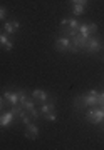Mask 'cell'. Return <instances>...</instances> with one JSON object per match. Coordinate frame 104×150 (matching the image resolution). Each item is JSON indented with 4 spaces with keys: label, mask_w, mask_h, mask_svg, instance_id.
<instances>
[{
    "label": "cell",
    "mask_w": 104,
    "mask_h": 150,
    "mask_svg": "<svg viewBox=\"0 0 104 150\" xmlns=\"http://www.w3.org/2000/svg\"><path fill=\"white\" fill-rule=\"evenodd\" d=\"M98 95H99V92L89 90L88 93H84L82 97L76 98V105H82V107H96V105H98Z\"/></svg>",
    "instance_id": "6da1fadb"
},
{
    "label": "cell",
    "mask_w": 104,
    "mask_h": 150,
    "mask_svg": "<svg viewBox=\"0 0 104 150\" xmlns=\"http://www.w3.org/2000/svg\"><path fill=\"white\" fill-rule=\"evenodd\" d=\"M98 32V25L96 23H91V22H84V23H79V28H77V33L82 35L84 38H89L93 33Z\"/></svg>",
    "instance_id": "7a4b0ae2"
},
{
    "label": "cell",
    "mask_w": 104,
    "mask_h": 150,
    "mask_svg": "<svg viewBox=\"0 0 104 150\" xmlns=\"http://www.w3.org/2000/svg\"><path fill=\"white\" fill-rule=\"evenodd\" d=\"M103 48V43H101V38L98 37H89L88 38V43H86V52L88 54H96V52H99Z\"/></svg>",
    "instance_id": "3957f363"
},
{
    "label": "cell",
    "mask_w": 104,
    "mask_h": 150,
    "mask_svg": "<svg viewBox=\"0 0 104 150\" xmlns=\"http://www.w3.org/2000/svg\"><path fill=\"white\" fill-rule=\"evenodd\" d=\"M86 118H88V122H91V123H101L104 120V110L103 108L89 110V112L86 113Z\"/></svg>",
    "instance_id": "277c9868"
},
{
    "label": "cell",
    "mask_w": 104,
    "mask_h": 150,
    "mask_svg": "<svg viewBox=\"0 0 104 150\" xmlns=\"http://www.w3.org/2000/svg\"><path fill=\"white\" fill-rule=\"evenodd\" d=\"M69 47H71V38L67 37V35H60L55 40V48L59 52H69Z\"/></svg>",
    "instance_id": "5b68a950"
},
{
    "label": "cell",
    "mask_w": 104,
    "mask_h": 150,
    "mask_svg": "<svg viewBox=\"0 0 104 150\" xmlns=\"http://www.w3.org/2000/svg\"><path fill=\"white\" fill-rule=\"evenodd\" d=\"M20 105H22V107L30 113V117H32V118H37L39 117V112L35 110V100H34V98H32V100H30V98H25Z\"/></svg>",
    "instance_id": "8992f818"
},
{
    "label": "cell",
    "mask_w": 104,
    "mask_h": 150,
    "mask_svg": "<svg viewBox=\"0 0 104 150\" xmlns=\"http://www.w3.org/2000/svg\"><path fill=\"white\" fill-rule=\"evenodd\" d=\"M19 28H20L19 20H7L5 23H4V32H5L7 35H12V33L19 32Z\"/></svg>",
    "instance_id": "52a82bcc"
},
{
    "label": "cell",
    "mask_w": 104,
    "mask_h": 150,
    "mask_svg": "<svg viewBox=\"0 0 104 150\" xmlns=\"http://www.w3.org/2000/svg\"><path fill=\"white\" fill-rule=\"evenodd\" d=\"M4 98L7 100L9 105H19V95H17V92H12V90H4Z\"/></svg>",
    "instance_id": "ba28073f"
},
{
    "label": "cell",
    "mask_w": 104,
    "mask_h": 150,
    "mask_svg": "<svg viewBox=\"0 0 104 150\" xmlns=\"http://www.w3.org/2000/svg\"><path fill=\"white\" fill-rule=\"evenodd\" d=\"M25 127H27V130H25V137H27V139H30V140L37 139V137H39V127H37V125L30 122V123H27Z\"/></svg>",
    "instance_id": "9c48e42d"
},
{
    "label": "cell",
    "mask_w": 104,
    "mask_h": 150,
    "mask_svg": "<svg viewBox=\"0 0 104 150\" xmlns=\"http://www.w3.org/2000/svg\"><path fill=\"white\" fill-rule=\"evenodd\" d=\"M32 98L35 102H47L49 100V93L45 90H42V88H35L32 92Z\"/></svg>",
    "instance_id": "30bf717a"
},
{
    "label": "cell",
    "mask_w": 104,
    "mask_h": 150,
    "mask_svg": "<svg viewBox=\"0 0 104 150\" xmlns=\"http://www.w3.org/2000/svg\"><path fill=\"white\" fill-rule=\"evenodd\" d=\"M0 45H2L4 50H12L14 48V42L9 38V35L5 32H0Z\"/></svg>",
    "instance_id": "8fae6325"
},
{
    "label": "cell",
    "mask_w": 104,
    "mask_h": 150,
    "mask_svg": "<svg viewBox=\"0 0 104 150\" xmlns=\"http://www.w3.org/2000/svg\"><path fill=\"white\" fill-rule=\"evenodd\" d=\"M60 27H69L71 30H77L79 28V20L77 18H64V20H60Z\"/></svg>",
    "instance_id": "7c38bea8"
},
{
    "label": "cell",
    "mask_w": 104,
    "mask_h": 150,
    "mask_svg": "<svg viewBox=\"0 0 104 150\" xmlns=\"http://www.w3.org/2000/svg\"><path fill=\"white\" fill-rule=\"evenodd\" d=\"M14 118H15L14 112H7V113H4V115H0V127H9V125L14 122Z\"/></svg>",
    "instance_id": "4fadbf2b"
},
{
    "label": "cell",
    "mask_w": 104,
    "mask_h": 150,
    "mask_svg": "<svg viewBox=\"0 0 104 150\" xmlns=\"http://www.w3.org/2000/svg\"><path fill=\"white\" fill-rule=\"evenodd\" d=\"M52 110H55V107H54V102H52V103H45V102H44V105L40 107V113H42V115H45V113L52 112Z\"/></svg>",
    "instance_id": "5bb4252c"
},
{
    "label": "cell",
    "mask_w": 104,
    "mask_h": 150,
    "mask_svg": "<svg viewBox=\"0 0 104 150\" xmlns=\"http://www.w3.org/2000/svg\"><path fill=\"white\" fill-rule=\"evenodd\" d=\"M72 13H74V15H81V13H84V5H81V4H74Z\"/></svg>",
    "instance_id": "9a60e30c"
},
{
    "label": "cell",
    "mask_w": 104,
    "mask_h": 150,
    "mask_svg": "<svg viewBox=\"0 0 104 150\" xmlns=\"http://www.w3.org/2000/svg\"><path fill=\"white\" fill-rule=\"evenodd\" d=\"M44 117H45V120H47V122H55V120H57V113H55V110H52V112L45 113Z\"/></svg>",
    "instance_id": "2e32d148"
},
{
    "label": "cell",
    "mask_w": 104,
    "mask_h": 150,
    "mask_svg": "<svg viewBox=\"0 0 104 150\" xmlns=\"http://www.w3.org/2000/svg\"><path fill=\"white\" fill-rule=\"evenodd\" d=\"M20 120H22V123H24V125H27V123H30V117H29L27 113H24L22 117H20Z\"/></svg>",
    "instance_id": "e0dca14e"
},
{
    "label": "cell",
    "mask_w": 104,
    "mask_h": 150,
    "mask_svg": "<svg viewBox=\"0 0 104 150\" xmlns=\"http://www.w3.org/2000/svg\"><path fill=\"white\" fill-rule=\"evenodd\" d=\"M7 17V8L5 7H0V20H4Z\"/></svg>",
    "instance_id": "ac0fdd59"
},
{
    "label": "cell",
    "mask_w": 104,
    "mask_h": 150,
    "mask_svg": "<svg viewBox=\"0 0 104 150\" xmlns=\"http://www.w3.org/2000/svg\"><path fill=\"white\" fill-rule=\"evenodd\" d=\"M103 102H104V92H101V93L98 95V105H101Z\"/></svg>",
    "instance_id": "d6986e66"
},
{
    "label": "cell",
    "mask_w": 104,
    "mask_h": 150,
    "mask_svg": "<svg viewBox=\"0 0 104 150\" xmlns=\"http://www.w3.org/2000/svg\"><path fill=\"white\" fill-rule=\"evenodd\" d=\"M88 2H89V0H77L76 4H81V5H84V7H86V5H88Z\"/></svg>",
    "instance_id": "ffe728a7"
},
{
    "label": "cell",
    "mask_w": 104,
    "mask_h": 150,
    "mask_svg": "<svg viewBox=\"0 0 104 150\" xmlns=\"http://www.w3.org/2000/svg\"><path fill=\"white\" fill-rule=\"evenodd\" d=\"M2 105H4V100H2V98H0V108H2Z\"/></svg>",
    "instance_id": "44dd1931"
},
{
    "label": "cell",
    "mask_w": 104,
    "mask_h": 150,
    "mask_svg": "<svg viewBox=\"0 0 104 150\" xmlns=\"http://www.w3.org/2000/svg\"><path fill=\"white\" fill-rule=\"evenodd\" d=\"M99 107H101V108H103V110H104V102H103V103H101V105H99Z\"/></svg>",
    "instance_id": "7402d4cb"
},
{
    "label": "cell",
    "mask_w": 104,
    "mask_h": 150,
    "mask_svg": "<svg viewBox=\"0 0 104 150\" xmlns=\"http://www.w3.org/2000/svg\"><path fill=\"white\" fill-rule=\"evenodd\" d=\"M71 2H72V4H76V2H77V0H71Z\"/></svg>",
    "instance_id": "603a6c76"
},
{
    "label": "cell",
    "mask_w": 104,
    "mask_h": 150,
    "mask_svg": "<svg viewBox=\"0 0 104 150\" xmlns=\"http://www.w3.org/2000/svg\"><path fill=\"white\" fill-rule=\"evenodd\" d=\"M103 60H104V59H103Z\"/></svg>",
    "instance_id": "cb8c5ba5"
}]
</instances>
